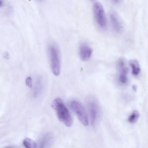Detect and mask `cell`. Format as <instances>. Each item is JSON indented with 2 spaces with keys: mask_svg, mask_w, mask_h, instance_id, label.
Returning a JSON list of instances; mask_svg holds the SVG:
<instances>
[{
  "mask_svg": "<svg viewBox=\"0 0 148 148\" xmlns=\"http://www.w3.org/2000/svg\"><path fill=\"white\" fill-rule=\"evenodd\" d=\"M23 144L26 148H36V142L29 138H26L23 141Z\"/></svg>",
  "mask_w": 148,
  "mask_h": 148,
  "instance_id": "30bf717a",
  "label": "cell"
},
{
  "mask_svg": "<svg viewBox=\"0 0 148 148\" xmlns=\"http://www.w3.org/2000/svg\"><path fill=\"white\" fill-rule=\"evenodd\" d=\"M25 83L27 86L30 88H32V79L30 77H28L26 78L25 80Z\"/></svg>",
  "mask_w": 148,
  "mask_h": 148,
  "instance_id": "5bb4252c",
  "label": "cell"
},
{
  "mask_svg": "<svg viewBox=\"0 0 148 148\" xmlns=\"http://www.w3.org/2000/svg\"><path fill=\"white\" fill-rule=\"evenodd\" d=\"M48 51L52 71L56 76H58L60 72V52L57 45L55 43H50Z\"/></svg>",
  "mask_w": 148,
  "mask_h": 148,
  "instance_id": "7a4b0ae2",
  "label": "cell"
},
{
  "mask_svg": "<svg viewBox=\"0 0 148 148\" xmlns=\"http://www.w3.org/2000/svg\"><path fill=\"white\" fill-rule=\"evenodd\" d=\"M42 87V83L41 82V79H39L37 82L34 88V96L36 97L38 96L41 91Z\"/></svg>",
  "mask_w": 148,
  "mask_h": 148,
  "instance_id": "7c38bea8",
  "label": "cell"
},
{
  "mask_svg": "<svg viewBox=\"0 0 148 148\" xmlns=\"http://www.w3.org/2000/svg\"><path fill=\"white\" fill-rule=\"evenodd\" d=\"M50 138L48 135L44 136L40 142L38 148H45L50 140Z\"/></svg>",
  "mask_w": 148,
  "mask_h": 148,
  "instance_id": "4fadbf2b",
  "label": "cell"
},
{
  "mask_svg": "<svg viewBox=\"0 0 148 148\" xmlns=\"http://www.w3.org/2000/svg\"><path fill=\"white\" fill-rule=\"evenodd\" d=\"M93 10L95 18L97 24L102 28L105 27L107 24V20L102 5L99 2H95L93 4Z\"/></svg>",
  "mask_w": 148,
  "mask_h": 148,
  "instance_id": "3957f363",
  "label": "cell"
},
{
  "mask_svg": "<svg viewBox=\"0 0 148 148\" xmlns=\"http://www.w3.org/2000/svg\"><path fill=\"white\" fill-rule=\"evenodd\" d=\"M132 88L134 91H136V86L135 85H133L132 86Z\"/></svg>",
  "mask_w": 148,
  "mask_h": 148,
  "instance_id": "9a60e30c",
  "label": "cell"
},
{
  "mask_svg": "<svg viewBox=\"0 0 148 148\" xmlns=\"http://www.w3.org/2000/svg\"><path fill=\"white\" fill-rule=\"evenodd\" d=\"M70 106L81 123L85 126L87 125L88 123L87 116L82 105L78 101L73 100L71 102Z\"/></svg>",
  "mask_w": 148,
  "mask_h": 148,
  "instance_id": "277c9868",
  "label": "cell"
},
{
  "mask_svg": "<svg viewBox=\"0 0 148 148\" xmlns=\"http://www.w3.org/2000/svg\"><path fill=\"white\" fill-rule=\"evenodd\" d=\"M121 71L119 79L120 82L123 84L126 83L127 81V74L129 71V69L125 66L119 69Z\"/></svg>",
  "mask_w": 148,
  "mask_h": 148,
  "instance_id": "9c48e42d",
  "label": "cell"
},
{
  "mask_svg": "<svg viewBox=\"0 0 148 148\" xmlns=\"http://www.w3.org/2000/svg\"><path fill=\"white\" fill-rule=\"evenodd\" d=\"M130 65L132 69V73L135 75H137L140 71V67L138 62L135 59L130 60Z\"/></svg>",
  "mask_w": 148,
  "mask_h": 148,
  "instance_id": "ba28073f",
  "label": "cell"
},
{
  "mask_svg": "<svg viewBox=\"0 0 148 148\" xmlns=\"http://www.w3.org/2000/svg\"><path fill=\"white\" fill-rule=\"evenodd\" d=\"M110 18L111 23L114 30L116 32H120L122 27L118 18L113 13L110 14Z\"/></svg>",
  "mask_w": 148,
  "mask_h": 148,
  "instance_id": "8992f818",
  "label": "cell"
},
{
  "mask_svg": "<svg viewBox=\"0 0 148 148\" xmlns=\"http://www.w3.org/2000/svg\"></svg>",
  "mask_w": 148,
  "mask_h": 148,
  "instance_id": "e0dca14e",
  "label": "cell"
},
{
  "mask_svg": "<svg viewBox=\"0 0 148 148\" xmlns=\"http://www.w3.org/2000/svg\"><path fill=\"white\" fill-rule=\"evenodd\" d=\"M139 116V114L136 110H134L128 118V121L131 123H134L138 120Z\"/></svg>",
  "mask_w": 148,
  "mask_h": 148,
  "instance_id": "8fae6325",
  "label": "cell"
},
{
  "mask_svg": "<svg viewBox=\"0 0 148 148\" xmlns=\"http://www.w3.org/2000/svg\"><path fill=\"white\" fill-rule=\"evenodd\" d=\"M51 107L56 111L60 121L67 126L70 127L72 123V118L62 100L59 98H56L53 101Z\"/></svg>",
  "mask_w": 148,
  "mask_h": 148,
  "instance_id": "6da1fadb",
  "label": "cell"
},
{
  "mask_svg": "<svg viewBox=\"0 0 148 148\" xmlns=\"http://www.w3.org/2000/svg\"><path fill=\"white\" fill-rule=\"evenodd\" d=\"M89 109L91 123L92 125H93L95 121L98 111L97 106L95 102L91 101L89 103Z\"/></svg>",
  "mask_w": 148,
  "mask_h": 148,
  "instance_id": "52a82bcc",
  "label": "cell"
},
{
  "mask_svg": "<svg viewBox=\"0 0 148 148\" xmlns=\"http://www.w3.org/2000/svg\"><path fill=\"white\" fill-rule=\"evenodd\" d=\"M92 50L87 44L84 43L80 45L79 48V54L80 58L83 60L87 61L90 58Z\"/></svg>",
  "mask_w": 148,
  "mask_h": 148,
  "instance_id": "5b68a950",
  "label": "cell"
},
{
  "mask_svg": "<svg viewBox=\"0 0 148 148\" xmlns=\"http://www.w3.org/2000/svg\"><path fill=\"white\" fill-rule=\"evenodd\" d=\"M3 5V3L2 1H0V6L1 7Z\"/></svg>",
  "mask_w": 148,
  "mask_h": 148,
  "instance_id": "2e32d148",
  "label": "cell"
}]
</instances>
